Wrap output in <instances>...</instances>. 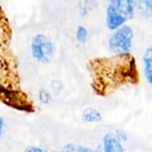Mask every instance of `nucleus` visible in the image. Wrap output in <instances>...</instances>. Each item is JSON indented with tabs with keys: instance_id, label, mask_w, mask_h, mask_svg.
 <instances>
[{
	"instance_id": "1",
	"label": "nucleus",
	"mask_w": 152,
	"mask_h": 152,
	"mask_svg": "<svg viewBox=\"0 0 152 152\" xmlns=\"http://www.w3.org/2000/svg\"><path fill=\"white\" fill-rule=\"evenodd\" d=\"M132 0H112L107 7L105 26L109 31H117L134 17L136 5Z\"/></svg>"
},
{
	"instance_id": "2",
	"label": "nucleus",
	"mask_w": 152,
	"mask_h": 152,
	"mask_svg": "<svg viewBox=\"0 0 152 152\" xmlns=\"http://www.w3.org/2000/svg\"><path fill=\"white\" fill-rule=\"evenodd\" d=\"M134 31L131 26H123L119 29L112 32L108 39V48L113 55L128 56L132 51Z\"/></svg>"
},
{
	"instance_id": "3",
	"label": "nucleus",
	"mask_w": 152,
	"mask_h": 152,
	"mask_svg": "<svg viewBox=\"0 0 152 152\" xmlns=\"http://www.w3.org/2000/svg\"><path fill=\"white\" fill-rule=\"evenodd\" d=\"M31 53L36 61L41 64H48L55 56V45L50 37L43 33H38L32 38Z\"/></svg>"
},
{
	"instance_id": "4",
	"label": "nucleus",
	"mask_w": 152,
	"mask_h": 152,
	"mask_svg": "<svg viewBox=\"0 0 152 152\" xmlns=\"http://www.w3.org/2000/svg\"><path fill=\"white\" fill-rule=\"evenodd\" d=\"M102 150L103 152H124V146L114 133H107L103 137Z\"/></svg>"
},
{
	"instance_id": "5",
	"label": "nucleus",
	"mask_w": 152,
	"mask_h": 152,
	"mask_svg": "<svg viewBox=\"0 0 152 152\" xmlns=\"http://www.w3.org/2000/svg\"><path fill=\"white\" fill-rule=\"evenodd\" d=\"M143 61V75L148 85L152 86V47H148L142 57Z\"/></svg>"
},
{
	"instance_id": "6",
	"label": "nucleus",
	"mask_w": 152,
	"mask_h": 152,
	"mask_svg": "<svg viewBox=\"0 0 152 152\" xmlns=\"http://www.w3.org/2000/svg\"><path fill=\"white\" fill-rule=\"evenodd\" d=\"M81 119L85 123H99L103 119V115L95 108H85L81 113Z\"/></svg>"
},
{
	"instance_id": "7",
	"label": "nucleus",
	"mask_w": 152,
	"mask_h": 152,
	"mask_svg": "<svg viewBox=\"0 0 152 152\" xmlns=\"http://www.w3.org/2000/svg\"><path fill=\"white\" fill-rule=\"evenodd\" d=\"M88 38H89V31L86 27L84 26H79L76 28V32H75V39L79 45H85L88 42Z\"/></svg>"
},
{
	"instance_id": "8",
	"label": "nucleus",
	"mask_w": 152,
	"mask_h": 152,
	"mask_svg": "<svg viewBox=\"0 0 152 152\" xmlns=\"http://www.w3.org/2000/svg\"><path fill=\"white\" fill-rule=\"evenodd\" d=\"M38 100H39L41 104H43V105H48L52 102V93L45 88L39 89V91H38Z\"/></svg>"
},
{
	"instance_id": "9",
	"label": "nucleus",
	"mask_w": 152,
	"mask_h": 152,
	"mask_svg": "<svg viewBox=\"0 0 152 152\" xmlns=\"http://www.w3.org/2000/svg\"><path fill=\"white\" fill-rule=\"evenodd\" d=\"M114 134L117 136V138L122 143H123V142H126V141H128V134H127V132H124L123 129H117L115 132H114Z\"/></svg>"
},
{
	"instance_id": "10",
	"label": "nucleus",
	"mask_w": 152,
	"mask_h": 152,
	"mask_svg": "<svg viewBox=\"0 0 152 152\" xmlns=\"http://www.w3.org/2000/svg\"><path fill=\"white\" fill-rule=\"evenodd\" d=\"M142 7L145 9V13L152 17V0H145L142 1Z\"/></svg>"
},
{
	"instance_id": "11",
	"label": "nucleus",
	"mask_w": 152,
	"mask_h": 152,
	"mask_svg": "<svg viewBox=\"0 0 152 152\" xmlns=\"http://www.w3.org/2000/svg\"><path fill=\"white\" fill-rule=\"evenodd\" d=\"M64 89V85L61 81H58V80H56V81H52V91H53V94H60V91Z\"/></svg>"
},
{
	"instance_id": "12",
	"label": "nucleus",
	"mask_w": 152,
	"mask_h": 152,
	"mask_svg": "<svg viewBox=\"0 0 152 152\" xmlns=\"http://www.w3.org/2000/svg\"><path fill=\"white\" fill-rule=\"evenodd\" d=\"M76 151L77 152H100V148H91V147L86 146H76Z\"/></svg>"
},
{
	"instance_id": "13",
	"label": "nucleus",
	"mask_w": 152,
	"mask_h": 152,
	"mask_svg": "<svg viewBox=\"0 0 152 152\" xmlns=\"http://www.w3.org/2000/svg\"><path fill=\"white\" fill-rule=\"evenodd\" d=\"M23 152H45V151H43V148H41V147L29 146V147H27V148L23 151Z\"/></svg>"
},
{
	"instance_id": "14",
	"label": "nucleus",
	"mask_w": 152,
	"mask_h": 152,
	"mask_svg": "<svg viewBox=\"0 0 152 152\" xmlns=\"http://www.w3.org/2000/svg\"><path fill=\"white\" fill-rule=\"evenodd\" d=\"M64 151L65 152H77L76 151V145H72V143H67L65 147H64Z\"/></svg>"
},
{
	"instance_id": "15",
	"label": "nucleus",
	"mask_w": 152,
	"mask_h": 152,
	"mask_svg": "<svg viewBox=\"0 0 152 152\" xmlns=\"http://www.w3.org/2000/svg\"><path fill=\"white\" fill-rule=\"evenodd\" d=\"M3 129H4V119L0 117V138H1V136H3Z\"/></svg>"
},
{
	"instance_id": "16",
	"label": "nucleus",
	"mask_w": 152,
	"mask_h": 152,
	"mask_svg": "<svg viewBox=\"0 0 152 152\" xmlns=\"http://www.w3.org/2000/svg\"><path fill=\"white\" fill-rule=\"evenodd\" d=\"M51 152H65V151L62 150V151H51Z\"/></svg>"
}]
</instances>
